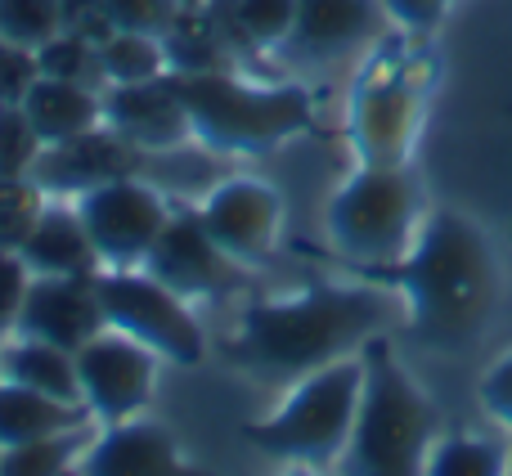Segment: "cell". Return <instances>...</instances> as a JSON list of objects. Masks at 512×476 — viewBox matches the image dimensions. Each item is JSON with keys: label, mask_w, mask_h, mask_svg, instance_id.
I'll return each instance as SVG.
<instances>
[{"label": "cell", "mask_w": 512, "mask_h": 476, "mask_svg": "<svg viewBox=\"0 0 512 476\" xmlns=\"http://www.w3.org/2000/svg\"><path fill=\"white\" fill-rule=\"evenodd\" d=\"M387 319V297L378 288L346 283H306L292 297L252 301L239 315V333L225 355L234 369L261 382H297L342 355L364 351Z\"/></svg>", "instance_id": "6da1fadb"}, {"label": "cell", "mask_w": 512, "mask_h": 476, "mask_svg": "<svg viewBox=\"0 0 512 476\" xmlns=\"http://www.w3.org/2000/svg\"><path fill=\"white\" fill-rule=\"evenodd\" d=\"M391 274L405 301L409 333L441 351L468 346L486 333L504 283L490 234L454 207L423 216L414 247Z\"/></svg>", "instance_id": "7a4b0ae2"}, {"label": "cell", "mask_w": 512, "mask_h": 476, "mask_svg": "<svg viewBox=\"0 0 512 476\" xmlns=\"http://www.w3.org/2000/svg\"><path fill=\"white\" fill-rule=\"evenodd\" d=\"M364 391L337 476H423L436 432V405L400 364L391 342H364Z\"/></svg>", "instance_id": "3957f363"}, {"label": "cell", "mask_w": 512, "mask_h": 476, "mask_svg": "<svg viewBox=\"0 0 512 476\" xmlns=\"http://www.w3.org/2000/svg\"><path fill=\"white\" fill-rule=\"evenodd\" d=\"M176 90L185 99L194 144H203L207 153H230V158H261L283 140L301 135L315 117L310 90L252 86L230 68L176 77Z\"/></svg>", "instance_id": "277c9868"}, {"label": "cell", "mask_w": 512, "mask_h": 476, "mask_svg": "<svg viewBox=\"0 0 512 476\" xmlns=\"http://www.w3.org/2000/svg\"><path fill=\"white\" fill-rule=\"evenodd\" d=\"M364 391V355H342L306 378L288 382L283 400L265 418L243 427V441L265 459L306 463V468H333L342 459L355 427Z\"/></svg>", "instance_id": "5b68a950"}, {"label": "cell", "mask_w": 512, "mask_h": 476, "mask_svg": "<svg viewBox=\"0 0 512 476\" xmlns=\"http://www.w3.org/2000/svg\"><path fill=\"white\" fill-rule=\"evenodd\" d=\"M423 185L405 167H355L328 198L324 230L342 261L360 270H396L423 230Z\"/></svg>", "instance_id": "8992f818"}, {"label": "cell", "mask_w": 512, "mask_h": 476, "mask_svg": "<svg viewBox=\"0 0 512 476\" xmlns=\"http://www.w3.org/2000/svg\"><path fill=\"white\" fill-rule=\"evenodd\" d=\"M432 59L414 45H382L364 63L346 108V140L360 167H405L423 126Z\"/></svg>", "instance_id": "52a82bcc"}, {"label": "cell", "mask_w": 512, "mask_h": 476, "mask_svg": "<svg viewBox=\"0 0 512 476\" xmlns=\"http://www.w3.org/2000/svg\"><path fill=\"white\" fill-rule=\"evenodd\" d=\"M104 324L149 346L162 364L198 369L207 360V333L194 306L158 283L149 270H99L95 274Z\"/></svg>", "instance_id": "ba28073f"}, {"label": "cell", "mask_w": 512, "mask_h": 476, "mask_svg": "<svg viewBox=\"0 0 512 476\" xmlns=\"http://www.w3.org/2000/svg\"><path fill=\"white\" fill-rule=\"evenodd\" d=\"M90 243H95L99 270H140L144 256L153 252L162 225L171 221L176 207L140 176H122L95 185L72 198Z\"/></svg>", "instance_id": "9c48e42d"}, {"label": "cell", "mask_w": 512, "mask_h": 476, "mask_svg": "<svg viewBox=\"0 0 512 476\" xmlns=\"http://www.w3.org/2000/svg\"><path fill=\"white\" fill-rule=\"evenodd\" d=\"M158 355L140 346L135 337L117 328H99L77 351V378H81V405L90 409L99 427L126 423V418L149 414L153 391H158Z\"/></svg>", "instance_id": "30bf717a"}, {"label": "cell", "mask_w": 512, "mask_h": 476, "mask_svg": "<svg viewBox=\"0 0 512 476\" xmlns=\"http://www.w3.org/2000/svg\"><path fill=\"white\" fill-rule=\"evenodd\" d=\"M387 23V0H297L292 32L274 54L288 68L328 72L378 45Z\"/></svg>", "instance_id": "8fae6325"}, {"label": "cell", "mask_w": 512, "mask_h": 476, "mask_svg": "<svg viewBox=\"0 0 512 476\" xmlns=\"http://www.w3.org/2000/svg\"><path fill=\"white\" fill-rule=\"evenodd\" d=\"M140 270H149L158 283H167L176 297H185L189 306L194 301H221L230 292L248 288V265H239L230 252L212 243V234L203 230L198 212H185L176 207L171 221L162 225L153 252L144 256Z\"/></svg>", "instance_id": "7c38bea8"}, {"label": "cell", "mask_w": 512, "mask_h": 476, "mask_svg": "<svg viewBox=\"0 0 512 476\" xmlns=\"http://www.w3.org/2000/svg\"><path fill=\"white\" fill-rule=\"evenodd\" d=\"M203 230L212 234V243L221 252H230L239 265H265L279 247L283 230V198L274 185L256 176H230L221 185H212L203 194V203L194 207Z\"/></svg>", "instance_id": "4fadbf2b"}, {"label": "cell", "mask_w": 512, "mask_h": 476, "mask_svg": "<svg viewBox=\"0 0 512 476\" xmlns=\"http://www.w3.org/2000/svg\"><path fill=\"white\" fill-rule=\"evenodd\" d=\"M72 476H207L185 454L180 436L167 423L140 414L126 423L99 427L81 450Z\"/></svg>", "instance_id": "5bb4252c"}, {"label": "cell", "mask_w": 512, "mask_h": 476, "mask_svg": "<svg viewBox=\"0 0 512 476\" xmlns=\"http://www.w3.org/2000/svg\"><path fill=\"white\" fill-rule=\"evenodd\" d=\"M140 162L144 153L131 140H122L113 126H95L86 135L45 144L32 162V180L50 198H77L95 185H108V180L140 176Z\"/></svg>", "instance_id": "9a60e30c"}, {"label": "cell", "mask_w": 512, "mask_h": 476, "mask_svg": "<svg viewBox=\"0 0 512 476\" xmlns=\"http://www.w3.org/2000/svg\"><path fill=\"white\" fill-rule=\"evenodd\" d=\"M99 328H104V310H99L95 274H45L27 283L14 333L63 346V351H81Z\"/></svg>", "instance_id": "2e32d148"}, {"label": "cell", "mask_w": 512, "mask_h": 476, "mask_svg": "<svg viewBox=\"0 0 512 476\" xmlns=\"http://www.w3.org/2000/svg\"><path fill=\"white\" fill-rule=\"evenodd\" d=\"M99 99H104V126H113L140 153L185 149L194 140L185 99H180L171 72L153 81H135V86H104Z\"/></svg>", "instance_id": "e0dca14e"}, {"label": "cell", "mask_w": 512, "mask_h": 476, "mask_svg": "<svg viewBox=\"0 0 512 476\" xmlns=\"http://www.w3.org/2000/svg\"><path fill=\"white\" fill-rule=\"evenodd\" d=\"M18 256L32 270V279H45V274H99L95 243H90L72 198H50L45 203L41 221L27 234V243L18 247Z\"/></svg>", "instance_id": "ac0fdd59"}, {"label": "cell", "mask_w": 512, "mask_h": 476, "mask_svg": "<svg viewBox=\"0 0 512 476\" xmlns=\"http://www.w3.org/2000/svg\"><path fill=\"white\" fill-rule=\"evenodd\" d=\"M23 113L32 131L41 135V144H59L104 126V99L95 86H81V81L36 77V86L23 99Z\"/></svg>", "instance_id": "d6986e66"}, {"label": "cell", "mask_w": 512, "mask_h": 476, "mask_svg": "<svg viewBox=\"0 0 512 476\" xmlns=\"http://www.w3.org/2000/svg\"><path fill=\"white\" fill-rule=\"evenodd\" d=\"M0 378L32 387L41 396H54L63 405H81V378H77V351L36 342V337H5L0 342Z\"/></svg>", "instance_id": "ffe728a7"}, {"label": "cell", "mask_w": 512, "mask_h": 476, "mask_svg": "<svg viewBox=\"0 0 512 476\" xmlns=\"http://www.w3.org/2000/svg\"><path fill=\"white\" fill-rule=\"evenodd\" d=\"M86 405H63L54 396H41L32 387L0 378V450L5 445H23V441H41V436H59V432H77L90 427Z\"/></svg>", "instance_id": "44dd1931"}, {"label": "cell", "mask_w": 512, "mask_h": 476, "mask_svg": "<svg viewBox=\"0 0 512 476\" xmlns=\"http://www.w3.org/2000/svg\"><path fill=\"white\" fill-rule=\"evenodd\" d=\"M167 50V72L171 77H194V72H221L230 68V45L221 41V32L212 27V18L198 9H180L176 23L162 36Z\"/></svg>", "instance_id": "7402d4cb"}, {"label": "cell", "mask_w": 512, "mask_h": 476, "mask_svg": "<svg viewBox=\"0 0 512 476\" xmlns=\"http://www.w3.org/2000/svg\"><path fill=\"white\" fill-rule=\"evenodd\" d=\"M508 450L495 436L477 432H441L427 450L423 476H508Z\"/></svg>", "instance_id": "603a6c76"}, {"label": "cell", "mask_w": 512, "mask_h": 476, "mask_svg": "<svg viewBox=\"0 0 512 476\" xmlns=\"http://www.w3.org/2000/svg\"><path fill=\"white\" fill-rule=\"evenodd\" d=\"M95 432H99V423L77 427V432L41 436V441L5 445V450H0V476H72L81 450L90 445Z\"/></svg>", "instance_id": "cb8c5ba5"}, {"label": "cell", "mask_w": 512, "mask_h": 476, "mask_svg": "<svg viewBox=\"0 0 512 476\" xmlns=\"http://www.w3.org/2000/svg\"><path fill=\"white\" fill-rule=\"evenodd\" d=\"M167 77V50L158 36L113 32L99 45V81L104 86H135V81Z\"/></svg>", "instance_id": "d4e9b609"}, {"label": "cell", "mask_w": 512, "mask_h": 476, "mask_svg": "<svg viewBox=\"0 0 512 476\" xmlns=\"http://www.w3.org/2000/svg\"><path fill=\"white\" fill-rule=\"evenodd\" d=\"M45 203L50 194L32 176H0V252H18L27 243Z\"/></svg>", "instance_id": "484cf974"}, {"label": "cell", "mask_w": 512, "mask_h": 476, "mask_svg": "<svg viewBox=\"0 0 512 476\" xmlns=\"http://www.w3.org/2000/svg\"><path fill=\"white\" fill-rule=\"evenodd\" d=\"M63 27H68L63 0H0V41L41 50Z\"/></svg>", "instance_id": "4316f807"}, {"label": "cell", "mask_w": 512, "mask_h": 476, "mask_svg": "<svg viewBox=\"0 0 512 476\" xmlns=\"http://www.w3.org/2000/svg\"><path fill=\"white\" fill-rule=\"evenodd\" d=\"M36 63H41V77L81 81V86L104 90V81H99V45L86 41L81 32H72V27L50 36V41L36 50Z\"/></svg>", "instance_id": "83f0119b"}, {"label": "cell", "mask_w": 512, "mask_h": 476, "mask_svg": "<svg viewBox=\"0 0 512 476\" xmlns=\"http://www.w3.org/2000/svg\"><path fill=\"white\" fill-rule=\"evenodd\" d=\"M95 9L108 18L113 32H140L162 41L180 14V0H95Z\"/></svg>", "instance_id": "f1b7e54d"}, {"label": "cell", "mask_w": 512, "mask_h": 476, "mask_svg": "<svg viewBox=\"0 0 512 476\" xmlns=\"http://www.w3.org/2000/svg\"><path fill=\"white\" fill-rule=\"evenodd\" d=\"M41 149L45 144L23 108H0V176H32V162Z\"/></svg>", "instance_id": "f546056e"}, {"label": "cell", "mask_w": 512, "mask_h": 476, "mask_svg": "<svg viewBox=\"0 0 512 476\" xmlns=\"http://www.w3.org/2000/svg\"><path fill=\"white\" fill-rule=\"evenodd\" d=\"M41 77V63H36V50L14 41H0V108H23L27 90Z\"/></svg>", "instance_id": "4dcf8cb0"}, {"label": "cell", "mask_w": 512, "mask_h": 476, "mask_svg": "<svg viewBox=\"0 0 512 476\" xmlns=\"http://www.w3.org/2000/svg\"><path fill=\"white\" fill-rule=\"evenodd\" d=\"M27 283H32V270L23 265L18 252H0V342L14 337L18 328V310H23Z\"/></svg>", "instance_id": "1f68e13d"}, {"label": "cell", "mask_w": 512, "mask_h": 476, "mask_svg": "<svg viewBox=\"0 0 512 476\" xmlns=\"http://www.w3.org/2000/svg\"><path fill=\"white\" fill-rule=\"evenodd\" d=\"M481 409L495 418L504 432H512V351H504L481 378Z\"/></svg>", "instance_id": "d6a6232c"}, {"label": "cell", "mask_w": 512, "mask_h": 476, "mask_svg": "<svg viewBox=\"0 0 512 476\" xmlns=\"http://www.w3.org/2000/svg\"><path fill=\"white\" fill-rule=\"evenodd\" d=\"M445 9H450V0H387L391 23H400L405 32H432Z\"/></svg>", "instance_id": "836d02e7"}, {"label": "cell", "mask_w": 512, "mask_h": 476, "mask_svg": "<svg viewBox=\"0 0 512 476\" xmlns=\"http://www.w3.org/2000/svg\"><path fill=\"white\" fill-rule=\"evenodd\" d=\"M90 5H95V0H63V14H81V9H90Z\"/></svg>", "instance_id": "e575fe53"}, {"label": "cell", "mask_w": 512, "mask_h": 476, "mask_svg": "<svg viewBox=\"0 0 512 476\" xmlns=\"http://www.w3.org/2000/svg\"><path fill=\"white\" fill-rule=\"evenodd\" d=\"M283 476H319V472H315V468H306V463H297V468L283 472Z\"/></svg>", "instance_id": "d590c367"}, {"label": "cell", "mask_w": 512, "mask_h": 476, "mask_svg": "<svg viewBox=\"0 0 512 476\" xmlns=\"http://www.w3.org/2000/svg\"><path fill=\"white\" fill-rule=\"evenodd\" d=\"M508 463H512V450H508Z\"/></svg>", "instance_id": "8d00e7d4"}]
</instances>
